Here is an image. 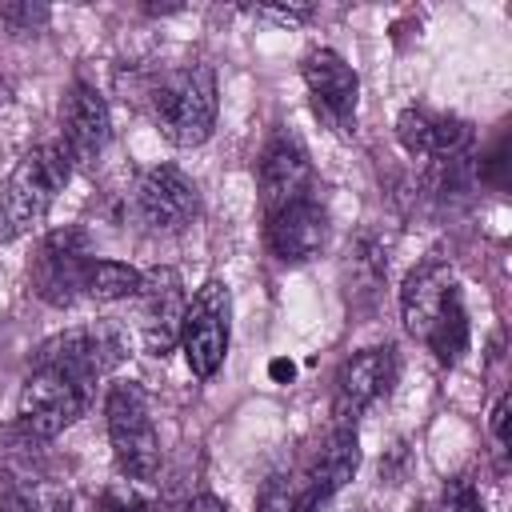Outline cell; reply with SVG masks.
<instances>
[{"label":"cell","instance_id":"1","mask_svg":"<svg viewBox=\"0 0 512 512\" xmlns=\"http://www.w3.org/2000/svg\"><path fill=\"white\" fill-rule=\"evenodd\" d=\"M400 316H404V328L428 352H436V360L456 364L464 356V348H468V312H464L456 272L444 256H428L404 276Z\"/></svg>","mask_w":512,"mask_h":512},{"label":"cell","instance_id":"2","mask_svg":"<svg viewBox=\"0 0 512 512\" xmlns=\"http://www.w3.org/2000/svg\"><path fill=\"white\" fill-rule=\"evenodd\" d=\"M360 448H356V428L336 424L312 456H304L296 468L276 472L264 492H260V512H320L356 472Z\"/></svg>","mask_w":512,"mask_h":512},{"label":"cell","instance_id":"3","mask_svg":"<svg viewBox=\"0 0 512 512\" xmlns=\"http://www.w3.org/2000/svg\"><path fill=\"white\" fill-rule=\"evenodd\" d=\"M68 176L72 156L64 152V144H40L24 152L8 180L0 184V244H12L24 232H32L64 192Z\"/></svg>","mask_w":512,"mask_h":512},{"label":"cell","instance_id":"4","mask_svg":"<svg viewBox=\"0 0 512 512\" xmlns=\"http://www.w3.org/2000/svg\"><path fill=\"white\" fill-rule=\"evenodd\" d=\"M92 392H96V380L88 372L48 360V356H36L32 372L24 376L20 404H16L20 428L32 440H52L84 416V408L92 404Z\"/></svg>","mask_w":512,"mask_h":512},{"label":"cell","instance_id":"5","mask_svg":"<svg viewBox=\"0 0 512 512\" xmlns=\"http://www.w3.org/2000/svg\"><path fill=\"white\" fill-rule=\"evenodd\" d=\"M148 108L168 144H204L216 124V72L208 64H184L176 72H164L148 88Z\"/></svg>","mask_w":512,"mask_h":512},{"label":"cell","instance_id":"6","mask_svg":"<svg viewBox=\"0 0 512 512\" xmlns=\"http://www.w3.org/2000/svg\"><path fill=\"white\" fill-rule=\"evenodd\" d=\"M104 416H108V440H112L116 468L128 480H152L160 472V436L152 424L148 392L132 380L112 384L104 400Z\"/></svg>","mask_w":512,"mask_h":512},{"label":"cell","instance_id":"7","mask_svg":"<svg viewBox=\"0 0 512 512\" xmlns=\"http://www.w3.org/2000/svg\"><path fill=\"white\" fill-rule=\"evenodd\" d=\"M228 320H232V296L224 280H204L196 288V296L184 304V320H180V348L184 360L192 368V376L208 380L220 372L224 356H228Z\"/></svg>","mask_w":512,"mask_h":512},{"label":"cell","instance_id":"8","mask_svg":"<svg viewBox=\"0 0 512 512\" xmlns=\"http://www.w3.org/2000/svg\"><path fill=\"white\" fill-rule=\"evenodd\" d=\"M92 264V248H88V232L68 224V228H56L40 240L32 264H28V280H32V292L44 300V304H56V308H72L76 300H84V272Z\"/></svg>","mask_w":512,"mask_h":512},{"label":"cell","instance_id":"9","mask_svg":"<svg viewBox=\"0 0 512 512\" xmlns=\"http://www.w3.org/2000/svg\"><path fill=\"white\" fill-rule=\"evenodd\" d=\"M256 184H260L264 216L284 208V204H296V200L312 196V160H308L304 144L292 132H276L264 144L260 164H256Z\"/></svg>","mask_w":512,"mask_h":512},{"label":"cell","instance_id":"10","mask_svg":"<svg viewBox=\"0 0 512 512\" xmlns=\"http://www.w3.org/2000/svg\"><path fill=\"white\" fill-rule=\"evenodd\" d=\"M392 380H396V352L388 344L352 352L336 372V396H332L336 424H352L368 404H376L392 388Z\"/></svg>","mask_w":512,"mask_h":512},{"label":"cell","instance_id":"11","mask_svg":"<svg viewBox=\"0 0 512 512\" xmlns=\"http://www.w3.org/2000/svg\"><path fill=\"white\" fill-rule=\"evenodd\" d=\"M304 84L312 92V104L316 112L340 128V132H352L356 124V100H360V80L352 72V64L332 52V48H316L304 56Z\"/></svg>","mask_w":512,"mask_h":512},{"label":"cell","instance_id":"12","mask_svg":"<svg viewBox=\"0 0 512 512\" xmlns=\"http://www.w3.org/2000/svg\"><path fill=\"white\" fill-rule=\"evenodd\" d=\"M196 208H200L196 184L176 164H156V168L144 172V180L136 188V212H140L144 228L180 232L184 224H192Z\"/></svg>","mask_w":512,"mask_h":512},{"label":"cell","instance_id":"13","mask_svg":"<svg viewBox=\"0 0 512 512\" xmlns=\"http://www.w3.org/2000/svg\"><path fill=\"white\" fill-rule=\"evenodd\" d=\"M140 300V340L152 356H164L180 340V320H184V284L172 268H152L144 272V284L136 292Z\"/></svg>","mask_w":512,"mask_h":512},{"label":"cell","instance_id":"14","mask_svg":"<svg viewBox=\"0 0 512 512\" xmlns=\"http://www.w3.org/2000/svg\"><path fill=\"white\" fill-rule=\"evenodd\" d=\"M264 240L276 260L284 264H304L312 260L324 240H328V212L320 208L316 196H304L296 204H284L264 216Z\"/></svg>","mask_w":512,"mask_h":512},{"label":"cell","instance_id":"15","mask_svg":"<svg viewBox=\"0 0 512 512\" xmlns=\"http://www.w3.org/2000/svg\"><path fill=\"white\" fill-rule=\"evenodd\" d=\"M396 136L412 156H428V160H456L464 156V148L472 144V124L456 112H440V108H424L412 104L400 112L396 120Z\"/></svg>","mask_w":512,"mask_h":512},{"label":"cell","instance_id":"16","mask_svg":"<svg viewBox=\"0 0 512 512\" xmlns=\"http://www.w3.org/2000/svg\"><path fill=\"white\" fill-rule=\"evenodd\" d=\"M60 128H64V140H60L64 152H68L76 164H92V160L104 152L108 136H112V116H108L104 96H100L92 84L76 80V84L68 88V96H64Z\"/></svg>","mask_w":512,"mask_h":512},{"label":"cell","instance_id":"17","mask_svg":"<svg viewBox=\"0 0 512 512\" xmlns=\"http://www.w3.org/2000/svg\"><path fill=\"white\" fill-rule=\"evenodd\" d=\"M124 344H120V332L112 324H84V328H68L52 340H44L36 348V356H48V360H60V364H72L80 372H88L92 380L108 376L120 360Z\"/></svg>","mask_w":512,"mask_h":512},{"label":"cell","instance_id":"18","mask_svg":"<svg viewBox=\"0 0 512 512\" xmlns=\"http://www.w3.org/2000/svg\"><path fill=\"white\" fill-rule=\"evenodd\" d=\"M144 284V272L132 268V264H120V260H96L88 264L84 272V300H96V304H112V300H128L136 296Z\"/></svg>","mask_w":512,"mask_h":512},{"label":"cell","instance_id":"19","mask_svg":"<svg viewBox=\"0 0 512 512\" xmlns=\"http://www.w3.org/2000/svg\"><path fill=\"white\" fill-rule=\"evenodd\" d=\"M0 512H72V500L56 484H12L0 492Z\"/></svg>","mask_w":512,"mask_h":512},{"label":"cell","instance_id":"20","mask_svg":"<svg viewBox=\"0 0 512 512\" xmlns=\"http://www.w3.org/2000/svg\"><path fill=\"white\" fill-rule=\"evenodd\" d=\"M428 512H484V496H480V488L468 476H452L436 492V500H432Z\"/></svg>","mask_w":512,"mask_h":512},{"label":"cell","instance_id":"21","mask_svg":"<svg viewBox=\"0 0 512 512\" xmlns=\"http://www.w3.org/2000/svg\"><path fill=\"white\" fill-rule=\"evenodd\" d=\"M96 512H144V500H140L132 488L116 484V488H108V492L100 496V508H96Z\"/></svg>","mask_w":512,"mask_h":512},{"label":"cell","instance_id":"22","mask_svg":"<svg viewBox=\"0 0 512 512\" xmlns=\"http://www.w3.org/2000/svg\"><path fill=\"white\" fill-rule=\"evenodd\" d=\"M0 16L12 20L16 28H32L48 20V8H32V4H0Z\"/></svg>","mask_w":512,"mask_h":512},{"label":"cell","instance_id":"23","mask_svg":"<svg viewBox=\"0 0 512 512\" xmlns=\"http://www.w3.org/2000/svg\"><path fill=\"white\" fill-rule=\"evenodd\" d=\"M508 408H512V400H508V396H500V400H496V408H492V420H488L492 440H496L500 448L508 444Z\"/></svg>","mask_w":512,"mask_h":512},{"label":"cell","instance_id":"24","mask_svg":"<svg viewBox=\"0 0 512 512\" xmlns=\"http://www.w3.org/2000/svg\"><path fill=\"white\" fill-rule=\"evenodd\" d=\"M256 16H268V20H284V24H296L308 16V8H260Z\"/></svg>","mask_w":512,"mask_h":512},{"label":"cell","instance_id":"25","mask_svg":"<svg viewBox=\"0 0 512 512\" xmlns=\"http://www.w3.org/2000/svg\"><path fill=\"white\" fill-rule=\"evenodd\" d=\"M184 512H228V508H224V500H220V496H208V492H204V496H196Z\"/></svg>","mask_w":512,"mask_h":512}]
</instances>
